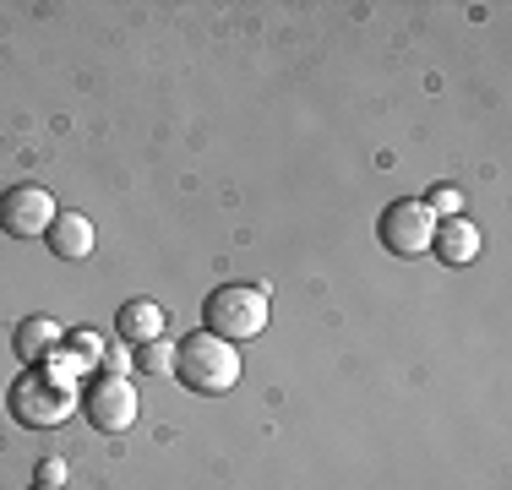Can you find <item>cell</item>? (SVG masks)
Listing matches in <instances>:
<instances>
[{"instance_id":"obj_1","label":"cell","mask_w":512,"mask_h":490,"mask_svg":"<svg viewBox=\"0 0 512 490\" xmlns=\"http://www.w3.org/2000/svg\"><path fill=\"white\" fill-rule=\"evenodd\" d=\"M175 376L191 392H202V398H218V392H229L240 382V354H235V343L213 338L202 327V333H186L175 343Z\"/></svg>"},{"instance_id":"obj_2","label":"cell","mask_w":512,"mask_h":490,"mask_svg":"<svg viewBox=\"0 0 512 490\" xmlns=\"http://www.w3.org/2000/svg\"><path fill=\"white\" fill-rule=\"evenodd\" d=\"M71 409H77V387L55 376L50 365H28L11 382V420L28 425V431H55Z\"/></svg>"},{"instance_id":"obj_3","label":"cell","mask_w":512,"mask_h":490,"mask_svg":"<svg viewBox=\"0 0 512 490\" xmlns=\"http://www.w3.org/2000/svg\"><path fill=\"white\" fill-rule=\"evenodd\" d=\"M202 322H207V333L224 338V343L262 338V327H267V289H256V284H224V289H213L202 300Z\"/></svg>"},{"instance_id":"obj_4","label":"cell","mask_w":512,"mask_h":490,"mask_svg":"<svg viewBox=\"0 0 512 490\" xmlns=\"http://www.w3.org/2000/svg\"><path fill=\"white\" fill-rule=\"evenodd\" d=\"M77 403H82V414H88L93 431L120 436V431H131V420H137V403H142V398L131 392L126 376H93V382L77 392Z\"/></svg>"},{"instance_id":"obj_5","label":"cell","mask_w":512,"mask_h":490,"mask_svg":"<svg viewBox=\"0 0 512 490\" xmlns=\"http://www.w3.org/2000/svg\"><path fill=\"white\" fill-rule=\"evenodd\" d=\"M55 196L50 186H11L6 196H0V229H6L11 240H39L50 235L55 224Z\"/></svg>"},{"instance_id":"obj_6","label":"cell","mask_w":512,"mask_h":490,"mask_svg":"<svg viewBox=\"0 0 512 490\" xmlns=\"http://www.w3.org/2000/svg\"><path fill=\"white\" fill-rule=\"evenodd\" d=\"M376 235L393 256H425L431 251V235H436V218L425 213V202H393L376 224Z\"/></svg>"},{"instance_id":"obj_7","label":"cell","mask_w":512,"mask_h":490,"mask_svg":"<svg viewBox=\"0 0 512 490\" xmlns=\"http://www.w3.org/2000/svg\"><path fill=\"white\" fill-rule=\"evenodd\" d=\"M431 251H436V262H447V267H469L474 256H480V229H474L469 218H436Z\"/></svg>"},{"instance_id":"obj_8","label":"cell","mask_w":512,"mask_h":490,"mask_svg":"<svg viewBox=\"0 0 512 490\" xmlns=\"http://www.w3.org/2000/svg\"><path fill=\"white\" fill-rule=\"evenodd\" d=\"M60 343H66V333H60L55 316H22L17 333H11V349H17V360H28V365H44Z\"/></svg>"},{"instance_id":"obj_9","label":"cell","mask_w":512,"mask_h":490,"mask_svg":"<svg viewBox=\"0 0 512 490\" xmlns=\"http://www.w3.org/2000/svg\"><path fill=\"white\" fill-rule=\"evenodd\" d=\"M115 333L126 338L131 349L164 338V305H158V300H126V305L115 311Z\"/></svg>"},{"instance_id":"obj_10","label":"cell","mask_w":512,"mask_h":490,"mask_svg":"<svg viewBox=\"0 0 512 490\" xmlns=\"http://www.w3.org/2000/svg\"><path fill=\"white\" fill-rule=\"evenodd\" d=\"M50 251L60 256V262H82V256H93V224L82 213H55V224H50Z\"/></svg>"},{"instance_id":"obj_11","label":"cell","mask_w":512,"mask_h":490,"mask_svg":"<svg viewBox=\"0 0 512 490\" xmlns=\"http://www.w3.org/2000/svg\"><path fill=\"white\" fill-rule=\"evenodd\" d=\"M60 349H66L77 365H99V360H104V338L93 333V327H77V333H66V343H60Z\"/></svg>"},{"instance_id":"obj_12","label":"cell","mask_w":512,"mask_h":490,"mask_svg":"<svg viewBox=\"0 0 512 490\" xmlns=\"http://www.w3.org/2000/svg\"><path fill=\"white\" fill-rule=\"evenodd\" d=\"M137 371H148V376H164V371H175V343H169V338H153V343H142V349H137Z\"/></svg>"},{"instance_id":"obj_13","label":"cell","mask_w":512,"mask_h":490,"mask_svg":"<svg viewBox=\"0 0 512 490\" xmlns=\"http://www.w3.org/2000/svg\"><path fill=\"white\" fill-rule=\"evenodd\" d=\"M425 213H431V218H463V191L436 186L431 196H425Z\"/></svg>"},{"instance_id":"obj_14","label":"cell","mask_w":512,"mask_h":490,"mask_svg":"<svg viewBox=\"0 0 512 490\" xmlns=\"http://www.w3.org/2000/svg\"><path fill=\"white\" fill-rule=\"evenodd\" d=\"M60 480H66V463L60 458H44L39 474H33V485H55V490H60Z\"/></svg>"},{"instance_id":"obj_15","label":"cell","mask_w":512,"mask_h":490,"mask_svg":"<svg viewBox=\"0 0 512 490\" xmlns=\"http://www.w3.org/2000/svg\"><path fill=\"white\" fill-rule=\"evenodd\" d=\"M33 490H55V485H33Z\"/></svg>"}]
</instances>
